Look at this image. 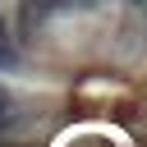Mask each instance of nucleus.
<instances>
[{
    "instance_id": "20e7f679",
    "label": "nucleus",
    "mask_w": 147,
    "mask_h": 147,
    "mask_svg": "<svg viewBox=\"0 0 147 147\" xmlns=\"http://www.w3.org/2000/svg\"><path fill=\"white\" fill-rule=\"evenodd\" d=\"M138 5H147V0H138Z\"/></svg>"
},
{
    "instance_id": "f257e3e1",
    "label": "nucleus",
    "mask_w": 147,
    "mask_h": 147,
    "mask_svg": "<svg viewBox=\"0 0 147 147\" xmlns=\"http://www.w3.org/2000/svg\"><path fill=\"white\" fill-rule=\"evenodd\" d=\"M74 5H92V0H23V28L41 23V18L55 14V9H74Z\"/></svg>"
},
{
    "instance_id": "7ed1b4c3",
    "label": "nucleus",
    "mask_w": 147,
    "mask_h": 147,
    "mask_svg": "<svg viewBox=\"0 0 147 147\" xmlns=\"http://www.w3.org/2000/svg\"><path fill=\"white\" fill-rule=\"evenodd\" d=\"M5 106H9V96H5V87H0V110H5Z\"/></svg>"
},
{
    "instance_id": "f03ea898",
    "label": "nucleus",
    "mask_w": 147,
    "mask_h": 147,
    "mask_svg": "<svg viewBox=\"0 0 147 147\" xmlns=\"http://www.w3.org/2000/svg\"><path fill=\"white\" fill-rule=\"evenodd\" d=\"M14 64V46H9V37H5V18H0V69H9Z\"/></svg>"
}]
</instances>
